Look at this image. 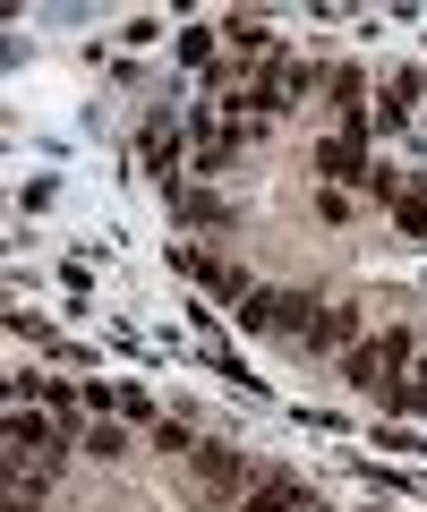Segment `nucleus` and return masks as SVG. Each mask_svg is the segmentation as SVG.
<instances>
[{"label": "nucleus", "mask_w": 427, "mask_h": 512, "mask_svg": "<svg viewBox=\"0 0 427 512\" xmlns=\"http://www.w3.org/2000/svg\"><path fill=\"white\" fill-rule=\"evenodd\" d=\"M316 308H325V299H308V291H248L240 325H248V333H282V342H308V333H316Z\"/></svg>", "instance_id": "f257e3e1"}, {"label": "nucleus", "mask_w": 427, "mask_h": 512, "mask_svg": "<svg viewBox=\"0 0 427 512\" xmlns=\"http://www.w3.org/2000/svg\"><path fill=\"white\" fill-rule=\"evenodd\" d=\"M316 163H325V180H334V188H368V180H376L368 137H325V146H316Z\"/></svg>", "instance_id": "f03ea898"}, {"label": "nucleus", "mask_w": 427, "mask_h": 512, "mask_svg": "<svg viewBox=\"0 0 427 512\" xmlns=\"http://www.w3.org/2000/svg\"><path fill=\"white\" fill-rule=\"evenodd\" d=\"M240 512H325V495H308L299 478H257L240 495Z\"/></svg>", "instance_id": "7ed1b4c3"}, {"label": "nucleus", "mask_w": 427, "mask_h": 512, "mask_svg": "<svg viewBox=\"0 0 427 512\" xmlns=\"http://www.w3.org/2000/svg\"><path fill=\"white\" fill-rule=\"evenodd\" d=\"M171 256H180V265H188V274H197L214 299H240V308H248V291H257V282H248L240 265H214V256H197V248H171Z\"/></svg>", "instance_id": "20e7f679"}, {"label": "nucleus", "mask_w": 427, "mask_h": 512, "mask_svg": "<svg viewBox=\"0 0 427 512\" xmlns=\"http://www.w3.org/2000/svg\"><path fill=\"white\" fill-rule=\"evenodd\" d=\"M308 350H359V308H351V299H325V308H316Z\"/></svg>", "instance_id": "39448f33"}, {"label": "nucleus", "mask_w": 427, "mask_h": 512, "mask_svg": "<svg viewBox=\"0 0 427 512\" xmlns=\"http://www.w3.org/2000/svg\"><path fill=\"white\" fill-rule=\"evenodd\" d=\"M137 146H146V163L163 171V188H171V171H180V128H171V111H154V120H146V137H137Z\"/></svg>", "instance_id": "423d86ee"}, {"label": "nucleus", "mask_w": 427, "mask_h": 512, "mask_svg": "<svg viewBox=\"0 0 427 512\" xmlns=\"http://www.w3.org/2000/svg\"><path fill=\"white\" fill-rule=\"evenodd\" d=\"M197 470H205V487H248V461L240 453H223V444H197Z\"/></svg>", "instance_id": "0eeeda50"}, {"label": "nucleus", "mask_w": 427, "mask_h": 512, "mask_svg": "<svg viewBox=\"0 0 427 512\" xmlns=\"http://www.w3.org/2000/svg\"><path fill=\"white\" fill-rule=\"evenodd\" d=\"M376 402H385V410H419V419H427V367H410L402 384H385Z\"/></svg>", "instance_id": "6e6552de"}, {"label": "nucleus", "mask_w": 427, "mask_h": 512, "mask_svg": "<svg viewBox=\"0 0 427 512\" xmlns=\"http://www.w3.org/2000/svg\"><path fill=\"white\" fill-rule=\"evenodd\" d=\"M325 94L342 103V120H359V111H368V103H359V94H368V77H359V69H334V77H325Z\"/></svg>", "instance_id": "1a4fd4ad"}, {"label": "nucleus", "mask_w": 427, "mask_h": 512, "mask_svg": "<svg viewBox=\"0 0 427 512\" xmlns=\"http://www.w3.org/2000/svg\"><path fill=\"white\" fill-rule=\"evenodd\" d=\"M419 86H427V77H393V86H385V120H410V111H419Z\"/></svg>", "instance_id": "9d476101"}, {"label": "nucleus", "mask_w": 427, "mask_h": 512, "mask_svg": "<svg viewBox=\"0 0 427 512\" xmlns=\"http://www.w3.org/2000/svg\"><path fill=\"white\" fill-rule=\"evenodd\" d=\"M9 444H18V453H43L52 436H43V419H26V410H18V419H9Z\"/></svg>", "instance_id": "9b49d317"}, {"label": "nucleus", "mask_w": 427, "mask_h": 512, "mask_svg": "<svg viewBox=\"0 0 427 512\" xmlns=\"http://www.w3.org/2000/svg\"><path fill=\"white\" fill-rule=\"evenodd\" d=\"M86 444H94V453H103V461H112V453H129V436H120L112 419H94V427H86Z\"/></svg>", "instance_id": "f8f14e48"}, {"label": "nucleus", "mask_w": 427, "mask_h": 512, "mask_svg": "<svg viewBox=\"0 0 427 512\" xmlns=\"http://www.w3.org/2000/svg\"><path fill=\"white\" fill-rule=\"evenodd\" d=\"M154 444H163V453H197V436H188L180 419H154Z\"/></svg>", "instance_id": "ddd939ff"}, {"label": "nucleus", "mask_w": 427, "mask_h": 512, "mask_svg": "<svg viewBox=\"0 0 427 512\" xmlns=\"http://www.w3.org/2000/svg\"><path fill=\"white\" fill-rule=\"evenodd\" d=\"M180 60H197V69H205V60H214V26H188V35H180Z\"/></svg>", "instance_id": "4468645a"}, {"label": "nucleus", "mask_w": 427, "mask_h": 512, "mask_svg": "<svg viewBox=\"0 0 427 512\" xmlns=\"http://www.w3.org/2000/svg\"><path fill=\"white\" fill-rule=\"evenodd\" d=\"M393 205H402V231H410V239H427V197H393Z\"/></svg>", "instance_id": "2eb2a0df"}, {"label": "nucleus", "mask_w": 427, "mask_h": 512, "mask_svg": "<svg viewBox=\"0 0 427 512\" xmlns=\"http://www.w3.org/2000/svg\"><path fill=\"white\" fill-rule=\"evenodd\" d=\"M9 512H35V504H26V487H9Z\"/></svg>", "instance_id": "dca6fc26"}]
</instances>
